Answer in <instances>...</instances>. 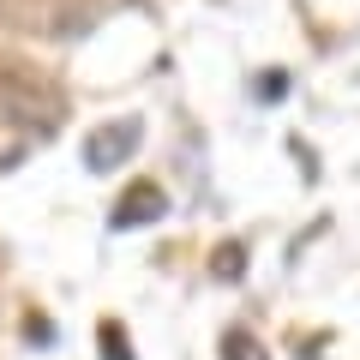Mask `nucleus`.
Listing matches in <instances>:
<instances>
[{
	"label": "nucleus",
	"mask_w": 360,
	"mask_h": 360,
	"mask_svg": "<svg viewBox=\"0 0 360 360\" xmlns=\"http://www.w3.org/2000/svg\"><path fill=\"white\" fill-rule=\"evenodd\" d=\"M132 150H139V120H115V127H96V132L84 139V162L96 168V174L120 168Z\"/></svg>",
	"instance_id": "1"
},
{
	"label": "nucleus",
	"mask_w": 360,
	"mask_h": 360,
	"mask_svg": "<svg viewBox=\"0 0 360 360\" xmlns=\"http://www.w3.org/2000/svg\"><path fill=\"white\" fill-rule=\"evenodd\" d=\"M168 210V198H162V186H156V180H139V186H127V193H120V205H115V229H139V222H156Z\"/></svg>",
	"instance_id": "2"
},
{
	"label": "nucleus",
	"mask_w": 360,
	"mask_h": 360,
	"mask_svg": "<svg viewBox=\"0 0 360 360\" xmlns=\"http://www.w3.org/2000/svg\"><path fill=\"white\" fill-rule=\"evenodd\" d=\"M37 139H42L37 127H25V120H18L13 108L0 103V174H6V168H18V162H25V156L37 150Z\"/></svg>",
	"instance_id": "3"
},
{
	"label": "nucleus",
	"mask_w": 360,
	"mask_h": 360,
	"mask_svg": "<svg viewBox=\"0 0 360 360\" xmlns=\"http://www.w3.org/2000/svg\"><path fill=\"white\" fill-rule=\"evenodd\" d=\"M222 360H264V348H258L246 330H229L222 336Z\"/></svg>",
	"instance_id": "4"
},
{
	"label": "nucleus",
	"mask_w": 360,
	"mask_h": 360,
	"mask_svg": "<svg viewBox=\"0 0 360 360\" xmlns=\"http://www.w3.org/2000/svg\"><path fill=\"white\" fill-rule=\"evenodd\" d=\"M103 354H115V360H132V354H127V336H120V324H103Z\"/></svg>",
	"instance_id": "5"
},
{
	"label": "nucleus",
	"mask_w": 360,
	"mask_h": 360,
	"mask_svg": "<svg viewBox=\"0 0 360 360\" xmlns=\"http://www.w3.org/2000/svg\"><path fill=\"white\" fill-rule=\"evenodd\" d=\"M217 270H222V276H234V270H240V246H222V252H217Z\"/></svg>",
	"instance_id": "6"
}]
</instances>
